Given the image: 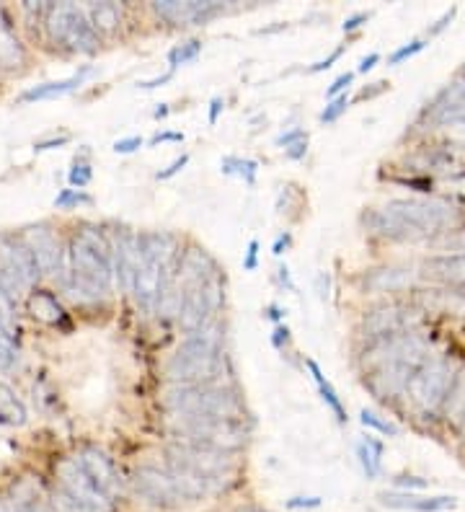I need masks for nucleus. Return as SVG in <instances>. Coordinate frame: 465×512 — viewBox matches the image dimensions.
I'll return each instance as SVG.
<instances>
[{
  "mask_svg": "<svg viewBox=\"0 0 465 512\" xmlns=\"http://www.w3.org/2000/svg\"><path fill=\"white\" fill-rule=\"evenodd\" d=\"M68 143V135H62V138H55V140H42V143L34 145V150H52V148H60V145Z\"/></svg>",
  "mask_w": 465,
  "mask_h": 512,
  "instance_id": "obj_54",
  "label": "nucleus"
},
{
  "mask_svg": "<svg viewBox=\"0 0 465 512\" xmlns=\"http://www.w3.org/2000/svg\"><path fill=\"white\" fill-rule=\"evenodd\" d=\"M0 512H13L11 505H8V502L3 500V497H0Z\"/></svg>",
  "mask_w": 465,
  "mask_h": 512,
  "instance_id": "obj_61",
  "label": "nucleus"
},
{
  "mask_svg": "<svg viewBox=\"0 0 465 512\" xmlns=\"http://www.w3.org/2000/svg\"><path fill=\"white\" fill-rule=\"evenodd\" d=\"M416 321H419V316L411 311H406V308L385 306V308H380V311H372L370 316H367L365 334L370 339L391 337V334H403V331H409Z\"/></svg>",
  "mask_w": 465,
  "mask_h": 512,
  "instance_id": "obj_16",
  "label": "nucleus"
},
{
  "mask_svg": "<svg viewBox=\"0 0 465 512\" xmlns=\"http://www.w3.org/2000/svg\"><path fill=\"white\" fill-rule=\"evenodd\" d=\"M305 153H308V140H300V143L285 148V156L290 158V161H300V158H305Z\"/></svg>",
  "mask_w": 465,
  "mask_h": 512,
  "instance_id": "obj_46",
  "label": "nucleus"
},
{
  "mask_svg": "<svg viewBox=\"0 0 465 512\" xmlns=\"http://www.w3.org/2000/svg\"><path fill=\"white\" fill-rule=\"evenodd\" d=\"M24 288H26V282L21 280L11 267L3 264V267H0V290H3L11 300H19L21 293H24Z\"/></svg>",
  "mask_w": 465,
  "mask_h": 512,
  "instance_id": "obj_33",
  "label": "nucleus"
},
{
  "mask_svg": "<svg viewBox=\"0 0 465 512\" xmlns=\"http://www.w3.org/2000/svg\"><path fill=\"white\" fill-rule=\"evenodd\" d=\"M424 269L432 277H437V280L453 282V285L465 288V251L453 256H434V259L424 264Z\"/></svg>",
  "mask_w": 465,
  "mask_h": 512,
  "instance_id": "obj_21",
  "label": "nucleus"
},
{
  "mask_svg": "<svg viewBox=\"0 0 465 512\" xmlns=\"http://www.w3.org/2000/svg\"><path fill=\"white\" fill-rule=\"evenodd\" d=\"M0 251H3L6 267H11L26 285H34L39 280L42 267H39L37 256L26 246L24 238H0Z\"/></svg>",
  "mask_w": 465,
  "mask_h": 512,
  "instance_id": "obj_17",
  "label": "nucleus"
},
{
  "mask_svg": "<svg viewBox=\"0 0 465 512\" xmlns=\"http://www.w3.org/2000/svg\"><path fill=\"white\" fill-rule=\"evenodd\" d=\"M225 104H223V99H220V96H215V99L210 101V125H215L217 122V117H220V109H223Z\"/></svg>",
  "mask_w": 465,
  "mask_h": 512,
  "instance_id": "obj_55",
  "label": "nucleus"
},
{
  "mask_svg": "<svg viewBox=\"0 0 465 512\" xmlns=\"http://www.w3.org/2000/svg\"><path fill=\"white\" fill-rule=\"evenodd\" d=\"M29 313L37 321H42V324H65V308L57 303L55 295L44 293V290H39V293H34L29 298Z\"/></svg>",
  "mask_w": 465,
  "mask_h": 512,
  "instance_id": "obj_22",
  "label": "nucleus"
},
{
  "mask_svg": "<svg viewBox=\"0 0 465 512\" xmlns=\"http://www.w3.org/2000/svg\"><path fill=\"white\" fill-rule=\"evenodd\" d=\"M166 114H168V107H166V104H161V107L155 109V119H161V117H166Z\"/></svg>",
  "mask_w": 465,
  "mask_h": 512,
  "instance_id": "obj_60",
  "label": "nucleus"
},
{
  "mask_svg": "<svg viewBox=\"0 0 465 512\" xmlns=\"http://www.w3.org/2000/svg\"><path fill=\"white\" fill-rule=\"evenodd\" d=\"M267 319H272V321L282 319V311H279L277 306H269V308H267Z\"/></svg>",
  "mask_w": 465,
  "mask_h": 512,
  "instance_id": "obj_59",
  "label": "nucleus"
},
{
  "mask_svg": "<svg viewBox=\"0 0 465 512\" xmlns=\"http://www.w3.org/2000/svg\"><path fill=\"white\" fill-rule=\"evenodd\" d=\"M24 65V47L13 34L11 24L0 16V68H21Z\"/></svg>",
  "mask_w": 465,
  "mask_h": 512,
  "instance_id": "obj_24",
  "label": "nucleus"
},
{
  "mask_svg": "<svg viewBox=\"0 0 465 512\" xmlns=\"http://www.w3.org/2000/svg\"><path fill=\"white\" fill-rule=\"evenodd\" d=\"M455 375L458 373H455V368L447 360H442V357H429L427 363L416 370L414 378L409 381L406 394L424 412H437V409L445 406Z\"/></svg>",
  "mask_w": 465,
  "mask_h": 512,
  "instance_id": "obj_9",
  "label": "nucleus"
},
{
  "mask_svg": "<svg viewBox=\"0 0 465 512\" xmlns=\"http://www.w3.org/2000/svg\"><path fill=\"white\" fill-rule=\"evenodd\" d=\"M256 267H259V241H256V238H251V244H248V251H246V259H243V269H246V272H254Z\"/></svg>",
  "mask_w": 465,
  "mask_h": 512,
  "instance_id": "obj_41",
  "label": "nucleus"
},
{
  "mask_svg": "<svg viewBox=\"0 0 465 512\" xmlns=\"http://www.w3.org/2000/svg\"><path fill=\"white\" fill-rule=\"evenodd\" d=\"M318 505H321V500H318V497H308V500H305V497H295V500L287 502V507H290V510H300V507H318Z\"/></svg>",
  "mask_w": 465,
  "mask_h": 512,
  "instance_id": "obj_50",
  "label": "nucleus"
},
{
  "mask_svg": "<svg viewBox=\"0 0 465 512\" xmlns=\"http://www.w3.org/2000/svg\"><path fill=\"white\" fill-rule=\"evenodd\" d=\"M137 246H140V269H137L132 293L137 298V306L150 313L158 306L166 282L174 277L171 272L174 269V238L166 233H143V236H137Z\"/></svg>",
  "mask_w": 465,
  "mask_h": 512,
  "instance_id": "obj_5",
  "label": "nucleus"
},
{
  "mask_svg": "<svg viewBox=\"0 0 465 512\" xmlns=\"http://www.w3.org/2000/svg\"><path fill=\"white\" fill-rule=\"evenodd\" d=\"M0 422H6V425L13 427H21L26 422L24 401L6 383H0Z\"/></svg>",
  "mask_w": 465,
  "mask_h": 512,
  "instance_id": "obj_26",
  "label": "nucleus"
},
{
  "mask_svg": "<svg viewBox=\"0 0 465 512\" xmlns=\"http://www.w3.org/2000/svg\"><path fill=\"white\" fill-rule=\"evenodd\" d=\"M455 210L445 200H393L372 213V228L396 241H422L453 223Z\"/></svg>",
  "mask_w": 465,
  "mask_h": 512,
  "instance_id": "obj_2",
  "label": "nucleus"
},
{
  "mask_svg": "<svg viewBox=\"0 0 465 512\" xmlns=\"http://www.w3.org/2000/svg\"><path fill=\"white\" fill-rule=\"evenodd\" d=\"M199 52H202V42H199V39H189V42L184 44H176L174 50L168 52V65H171V70L181 68V65L197 60Z\"/></svg>",
  "mask_w": 465,
  "mask_h": 512,
  "instance_id": "obj_32",
  "label": "nucleus"
},
{
  "mask_svg": "<svg viewBox=\"0 0 465 512\" xmlns=\"http://www.w3.org/2000/svg\"><path fill=\"white\" fill-rule=\"evenodd\" d=\"M455 13H458V11H455V8H450V11H447L445 16H442V19L432 26V29H429V37H432V34H440L442 29H445V26L455 19Z\"/></svg>",
  "mask_w": 465,
  "mask_h": 512,
  "instance_id": "obj_52",
  "label": "nucleus"
},
{
  "mask_svg": "<svg viewBox=\"0 0 465 512\" xmlns=\"http://www.w3.org/2000/svg\"><path fill=\"white\" fill-rule=\"evenodd\" d=\"M47 32L52 42L62 44L65 50L93 52L99 44V34L91 26L86 13L73 3H57L47 11Z\"/></svg>",
  "mask_w": 465,
  "mask_h": 512,
  "instance_id": "obj_8",
  "label": "nucleus"
},
{
  "mask_svg": "<svg viewBox=\"0 0 465 512\" xmlns=\"http://www.w3.org/2000/svg\"><path fill=\"white\" fill-rule=\"evenodd\" d=\"M442 409L447 412V417L458 419V422L463 419V414H465V370L463 373L455 375L453 388H450V394H447V401Z\"/></svg>",
  "mask_w": 465,
  "mask_h": 512,
  "instance_id": "obj_29",
  "label": "nucleus"
},
{
  "mask_svg": "<svg viewBox=\"0 0 465 512\" xmlns=\"http://www.w3.org/2000/svg\"><path fill=\"white\" fill-rule=\"evenodd\" d=\"M70 288L104 298L114 282V249L96 228H81L70 241Z\"/></svg>",
  "mask_w": 465,
  "mask_h": 512,
  "instance_id": "obj_3",
  "label": "nucleus"
},
{
  "mask_svg": "<svg viewBox=\"0 0 465 512\" xmlns=\"http://www.w3.org/2000/svg\"><path fill=\"white\" fill-rule=\"evenodd\" d=\"M168 471L179 481L186 502H197L210 492L225 489L236 476V463L225 450L210 445L174 443L166 450Z\"/></svg>",
  "mask_w": 465,
  "mask_h": 512,
  "instance_id": "obj_1",
  "label": "nucleus"
},
{
  "mask_svg": "<svg viewBox=\"0 0 465 512\" xmlns=\"http://www.w3.org/2000/svg\"><path fill=\"white\" fill-rule=\"evenodd\" d=\"M21 238H24L26 246L34 251L42 272H52V269L60 267V241H57L55 233H52L47 225H31V228H26Z\"/></svg>",
  "mask_w": 465,
  "mask_h": 512,
  "instance_id": "obj_18",
  "label": "nucleus"
},
{
  "mask_svg": "<svg viewBox=\"0 0 465 512\" xmlns=\"http://www.w3.org/2000/svg\"><path fill=\"white\" fill-rule=\"evenodd\" d=\"M458 187H460V189H463V194H465V179H463V182H460V184H458Z\"/></svg>",
  "mask_w": 465,
  "mask_h": 512,
  "instance_id": "obj_64",
  "label": "nucleus"
},
{
  "mask_svg": "<svg viewBox=\"0 0 465 512\" xmlns=\"http://www.w3.org/2000/svg\"><path fill=\"white\" fill-rule=\"evenodd\" d=\"M308 370H310V375H313V381L318 383V391H321V399L326 401V404H329V409L331 412L336 414V419H339L341 425H344V422H347V412H344V404H341V399H339V394H336V388L331 386L329 381H326V375H323V370L318 368V363H313V360H308Z\"/></svg>",
  "mask_w": 465,
  "mask_h": 512,
  "instance_id": "obj_27",
  "label": "nucleus"
},
{
  "mask_svg": "<svg viewBox=\"0 0 465 512\" xmlns=\"http://www.w3.org/2000/svg\"><path fill=\"white\" fill-rule=\"evenodd\" d=\"M132 487L143 500H148L153 507H161V510H176L186 502L179 481L168 469L163 471L155 469V466H137L135 474H132Z\"/></svg>",
  "mask_w": 465,
  "mask_h": 512,
  "instance_id": "obj_11",
  "label": "nucleus"
},
{
  "mask_svg": "<svg viewBox=\"0 0 465 512\" xmlns=\"http://www.w3.org/2000/svg\"><path fill=\"white\" fill-rule=\"evenodd\" d=\"M223 373V334L217 324L192 331L171 355L166 375L174 383H215Z\"/></svg>",
  "mask_w": 465,
  "mask_h": 512,
  "instance_id": "obj_4",
  "label": "nucleus"
},
{
  "mask_svg": "<svg viewBox=\"0 0 465 512\" xmlns=\"http://www.w3.org/2000/svg\"><path fill=\"white\" fill-rule=\"evenodd\" d=\"M220 169L225 174H238L248 187H254L256 184V161H248V158H236V156H225L220 161Z\"/></svg>",
  "mask_w": 465,
  "mask_h": 512,
  "instance_id": "obj_30",
  "label": "nucleus"
},
{
  "mask_svg": "<svg viewBox=\"0 0 465 512\" xmlns=\"http://www.w3.org/2000/svg\"><path fill=\"white\" fill-rule=\"evenodd\" d=\"M398 484H403V487H427V481H422V479H409V476H401V479H396Z\"/></svg>",
  "mask_w": 465,
  "mask_h": 512,
  "instance_id": "obj_56",
  "label": "nucleus"
},
{
  "mask_svg": "<svg viewBox=\"0 0 465 512\" xmlns=\"http://www.w3.org/2000/svg\"><path fill=\"white\" fill-rule=\"evenodd\" d=\"M16 363V344H13V329L6 319H0V373L11 370Z\"/></svg>",
  "mask_w": 465,
  "mask_h": 512,
  "instance_id": "obj_31",
  "label": "nucleus"
},
{
  "mask_svg": "<svg viewBox=\"0 0 465 512\" xmlns=\"http://www.w3.org/2000/svg\"><path fill=\"white\" fill-rule=\"evenodd\" d=\"M341 55H344V47H339V50H334V52H331L329 57H323V60H318V63H313V65H310V73H323V70H329L331 65H334L336 60H339Z\"/></svg>",
  "mask_w": 465,
  "mask_h": 512,
  "instance_id": "obj_45",
  "label": "nucleus"
},
{
  "mask_svg": "<svg viewBox=\"0 0 465 512\" xmlns=\"http://www.w3.org/2000/svg\"><path fill=\"white\" fill-rule=\"evenodd\" d=\"M168 427L181 443L210 445L217 450H238L246 445V427L238 419L217 417H189V414H171Z\"/></svg>",
  "mask_w": 465,
  "mask_h": 512,
  "instance_id": "obj_7",
  "label": "nucleus"
},
{
  "mask_svg": "<svg viewBox=\"0 0 465 512\" xmlns=\"http://www.w3.org/2000/svg\"><path fill=\"white\" fill-rule=\"evenodd\" d=\"M57 479H60V489L68 492L73 500L83 502L88 510L93 512H112L114 500H109L96 484L86 476L78 461H62L57 466Z\"/></svg>",
  "mask_w": 465,
  "mask_h": 512,
  "instance_id": "obj_12",
  "label": "nucleus"
},
{
  "mask_svg": "<svg viewBox=\"0 0 465 512\" xmlns=\"http://www.w3.org/2000/svg\"><path fill=\"white\" fill-rule=\"evenodd\" d=\"M424 47H427V39H414V42L398 47V50L393 52L391 57H388V63H391V65H401L403 60H409V57L419 55V52H422Z\"/></svg>",
  "mask_w": 465,
  "mask_h": 512,
  "instance_id": "obj_38",
  "label": "nucleus"
},
{
  "mask_svg": "<svg viewBox=\"0 0 465 512\" xmlns=\"http://www.w3.org/2000/svg\"><path fill=\"white\" fill-rule=\"evenodd\" d=\"M411 285V269L403 267H383L372 269L370 275H365V288L375 290V293H393V290H403Z\"/></svg>",
  "mask_w": 465,
  "mask_h": 512,
  "instance_id": "obj_20",
  "label": "nucleus"
},
{
  "mask_svg": "<svg viewBox=\"0 0 465 512\" xmlns=\"http://www.w3.org/2000/svg\"><path fill=\"white\" fill-rule=\"evenodd\" d=\"M460 432H463V438H465V414H463V419H460Z\"/></svg>",
  "mask_w": 465,
  "mask_h": 512,
  "instance_id": "obj_63",
  "label": "nucleus"
},
{
  "mask_svg": "<svg viewBox=\"0 0 465 512\" xmlns=\"http://www.w3.org/2000/svg\"><path fill=\"white\" fill-rule=\"evenodd\" d=\"M238 512H267V510H256V507H246V510H238Z\"/></svg>",
  "mask_w": 465,
  "mask_h": 512,
  "instance_id": "obj_62",
  "label": "nucleus"
},
{
  "mask_svg": "<svg viewBox=\"0 0 465 512\" xmlns=\"http://www.w3.org/2000/svg\"><path fill=\"white\" fill-rule=\"evenodd\" d=\"M163 406L171 414H189V417H217L238 419L241 422L243 404L230 388L212 386V383H174L163 391Z\"/></svg>",
  "mask_w": 465,
  "mask_h": 512,
  "instance_id": "obj_6",
  "label": "nucleus"
},
{
  "mask_svg": "<svg viewBox=\"0 0 465 512\" xmlns=\"http://www.w3.org/2000/svg\"><path fill=\"white\" fill-rule=\"evenodd\" d=\"M383 505L396 507V510H416V512H440L453 507V497H419V494H380Z\"/></svg>",
  "mask_w": 465,
  "mask_h": 512,
  "instance_id": "obj_19",
  "label": "nucleus"
},
{
  "mask_svg": "<svg viewBox=\"0 0 465 512\" xmlns=\"http://www.w3.org/2000/svg\"><path fill=\"white\" fill-rule=\"evenodd\" d=\"M88 68H83L78 75H70V78H65V81H50V83H42V86H34L29 88L21 99L24 101H42V99H57V96L62 94H70L73 88H78L83 83V78H86Z\"/></svg>",
  "mask_w": 465,
  "mask_h": 512,
  "instance_id": "obj_25",
  "label": "nucleus"
},
{
  "mask_svg": "<svg viewBox=\"0 0 465 512\" xmlns=\"http://www.w3.org/2000/svg\"><path fill=\"white\" fill-rule=\"evenodd\" d=\"M290 241H292V238H290V233H285V236H279L277 238V244H274V254H282V249H287V246H290Z\"/></svg>",
  "mask_w": 465,
  "mask_h": 512,
  "instance_id": "obj_57",
  "label": "nucleus"
},
{
  "mask_svg": "<svg viewBox=\"0 0 465 512\" xmlns=\"http://www.w3.org/2000/svg\"><path fill=\"white\" fill-rule=\"evenodd\" d=\"M114 249V275H117L119 285H122L127 293L135 290L137 269H140V246H137V236L130 231L117 233V244Z\"/></svg>",
  "mask_w": 465,
  "mask_h": 512,
  "instance_id": "obj_15",
  "label": "nucleus"
},
{
  "mask_svg": "<svg viewBox=\"0 0 465 512\" xmlns=\"http://www.w3.org/2000/svg\"><path fill=\"white\" fill-rule=\"evenodd\" d=\"M279 277H282V282H285L287 288L295 290V285H292V280H290V269H287V267H279Z\"/></svg>",
  "mask_w": 465,
  "mask_h": 512,
  "instance_id": "obj_58",
  "label": "nucleus"
},
{
  "mask_svg": "<svg viewBox=\"0 0 465 512\" xmlns=\"http://www.w3.org/2000/svg\"><path fill=\"white\" fill-rule=\"evenodd\" d=\"M347 109H349L347 94H344V96H336V99L329 101V107H326V109H323V112H321V122H323V125H334L336 119H339L341 114L347 112Z\"/></svg>",
  "mask_w": 465,
  "mask_h": 512,
  "instance_id": "obj_36",
  "label": "nucleus"
},
{
  "mask_svg": "<svg viewBox=\"0 0 465 512\" xmlns=\"http://www.w3.org/2000/svg\"><path fill=\"white\" fill-rule=\"evenodd\" d=\"M137 148H143V138L140 135H132V138H122L114 143V150L117 153H135Z\"/></svg>",
  "mask_w": 465,
  "mask_h": 512,
  "instance_id": "obj_43",
  "label": "nucleus"
},
{
  "mask_svg": "<svg viewBox=\"0 0 465 512\" xmlns=\"http://www.w3.org/2000/svg\"><path fill=\"white\" fill-rule=\"evenodd\" d=\"M272 342H274V347H279V350H282V344L290 342V329H287V326H277V329H274Z\"/></svg>",
  "mask_w": 465,
  "mask_h": 512,
  "instance_id": "obj_51",
  "label": "nucleus"
},
{
  "mask_svg": "<svg viewBox=\"0 0 465 512\" xmlns=\"http://www.w3.org/2000/svg\"><path fill=\"white\" fill-rule=\"evenodd\" d=\"M91 166H88V163H75L73 169H70V184H73V187H86L88 182H91Z\"/></svg>",
  "mask_w": 465,
  "mask_h": 512,
  "instance_id": "obj_39",
  "label": "nucleus"
},
{
  "mask_svg": "<svg viewBox=\"0 0 465 512\" xmlns=\"http://www.w3.org/2000/svg\"><path fill=\"white\" fill-rule=\"evenodd\" d=\"M300 140H308V135H305V130L295 127V130H290V132H282V135L277 138V145H285V148H290V145L300 143Z\"/></svg>",
  "mask_w": 465,
  "mask_h": 512,
  "instance_id": "obj_44",
  "label": "nucleus"
},
{
  "mask_svg": "<svg viewBox=\"0 0 465 512\" xmlns=\"http://www.w3.org/2000/svg\"><path fill=\"white\" fill-rule=\"evenodd\" d=\"M171 75H174V70H168V73H163L161 78H150V81H140L137 86L140 88H155V86H163V83L171 81Z\"/></svg>",
  "mask_w": 465,
  "mask_h": 512,
  "instance_id": "obj_53",
  "label": "nucleus"
},
{
  "mask_svg": "<svg viewBox=\"0 0 465 512\" xmlns=\"http://www.w3.org/2000/svg\"><path fill=\"white\" fill-rule=\"evenodd\" d=\"M367 19H370V13H365V11L354 13V16H349V19L344 21V32H354V29H360L362 24H367Z\"/></svg>",
  "mask_w": 465,
  "mask_h": 512,
  "instance_id": "obj_47",
  "label": "nucleus"
},
{
  "mask_svg": "<svg viewBox=\"0 0 465 512\" xmlns=\"http://www.w3.org/2000/svg\"><path fill=\"white\" fill-rule=\"evenodd\" d=\"M357 458H360L367 479H375L380 471V458H383V443H378V440L367 435V438H362L357 443Z\"/></svg>",
  "mask_w": 465,
  "mask_h": 512,
  "instance_id": "obj_28",
  "label": "nucleus"
},
{
  "mask_svg": "<svg viewBox=\"0 0 465 512\" xmlns=\"http://www.w3.org/2000/svg\"><path fill=\"white\" fill-rule=\"evenodd\" d=\"M223 282L220 275L212 277V280L202 282V285H192V288H184V300H181V313L179 324L184 326L189 334L197 329H202L205 324H210V316L223 306Z\"/></svg>",
  "mask_w": 465,
  "mask_h": 512,
  "instance_id": "obj_10",
  "label": "nucleus"
},
{
  "mask_svg": "<svg viewBox=\"0 0 465 512\" xmlns=\"http://www.w3.org/2000/svg\"><path fill=\"white\" fill-rule=\"evenodd\" d=\"M153 11L166 24L192 26L212 21L225 11V6L215 3V0H158V3H153Z\"/></svg>",
  "mask_w": 465,
  "mask_h": 512,
  "instance_id": "obj_13",
  "label": "nucleus"
},
{
  "mask_svg": "<svg viewBox=\"0 0 465 512\" xmlns=\"http://www.w3.org/2000/svg\"><path fill=\"white\" fill-rule=\"evenodd\" d=\"M360 422L365 427H370V430H378V432H383V435H391V438H396V435H398V427L396 425H391V422H385V419H380L378 414L367 412V409H362Z\"/></svg>",
  "mask_w": 465,
  "mask_h": 512,
  "instance_id": "obj_35",
  "label": "nucleus"
},
{
  "mask_svg": "<svg viewBox=\"0 0 465 512\" xmlns=\"http://www.w3.org/2000/svg\"><path fill=\"white\" fill-rule=\"evenodd\" d=\"M88 202H91V197H88V194H83L81 189H62V192L55 197V207H60V210H70V207L88 205Z\"/></svg>",
  "mask_w": 465,
  "mask_h": 512,
  "instance_id": "obj_34",
  "label": "nucleus"
},
{
  "mask_svg": "<svg viewBox=\"0 0 465 512\" xmlns=\"http://www.w3.org/2000/svg\"><path fill=\"white\" fill-rule=\"evenodd\" d=\"M184 140V132H158L153 135L150 145H158V143H181Z\"/></svg>",
  "mask_w": 465,
  "mask_h": 512,
  "instance_id": "obj_48",
  "label": "nucleus"
},
{
  "mask_svg": "<svg viewBox=\"0 0 465 512\" xmlns=\"http://www.w3.org/2000/svg\"><path fill=\"white\" fill-rule=\"evenodd\" d=\"M352 81H354V73H341L339 78H336V81L326 88V96H329V101L336 99V96H344V91L352 86Z\"/></svg>",
  "mask_w": 465,
  "mask_h": 512,
  "instance_id": "obj_40",
  "label": "nucleus"
},
{
  "mask_svg": "<svg viewBox=\"0 0 465 512\" xmlns=\"http://www.w3.org/2000/svg\"><path fill=\"white\" fill-rule=\"evenodd\" d=\"M186 163H189V156H186V153H184V156H179V158H176V161L171 163V166H168V169L158 171V174H155V176H158V179H161V182H166V179H174V176L179 174L181 169H184Z\"/></svg>",
  "mask_w": 465,
  "mask_h": 512,
  "instance_id": "obj_42",
  "label": "nucleus"
},
{
  "mask_svg": "<svg viewBox=\"0 0 465 512\" xmlns=\"http://www.w3.org/2000/svg\"><path fill=\"white\" fill-rule=\"evenodd\" d=\"M88 21L96 34H117L122 26V11L117 3H91L88 6Z\"/></svg>",
  "mask_w": 465,
  "mask_h": 512,
  "instance_id": "obj_23",
  "label": "nucleus"
},
{
  "mask_svg": "<svg viewBox=\"0 0 465 512\" xmlns=\"http://www.w3.org/2000/svg\"><path fill=\"white\" fill-rule=\"evenodd\" d=\"M52 505H55V512H93L88 510L83 502L73 500L68 492H62V489H57L55 497H52Z\"/></svg>",
  "mask_w": 465,
  "mask_h": 512,
  "instance_id": "obj_37",
  "label": "nucleus"
},
{
  "mask_svg": "<svg viewBox=\"0 0 465 512\" xmlns=\"http://www.w3.org/2000/svg\"><path fill=\"white\" fill-rule=\"evenodd\" d=\"M75 461L81 463V469L86 471L88 479H91L93 484H96L106 497H109V500L122 497V489H124L122 476H119L117 466H114V461L106 456L104 450L86 445V448H81V453H78Z\"/></svg>",
  "mask_w": 465,
  "mask_h": 512,
  "instance_id": "obj_14",
  "label": "nucleus"
},
{
  "mask_svg": "<svg viewBox=\"0 0 465 512\" xmlns=\"http://www.w3.org/2000/svg\"><path fill=\"white\" fill-rule=\"evenodd\" d=\"M378 63H380V55H378V52H372V55L362 57L360 65H357V73H370V70L375 68Z\"/></svg>",
  "mask_w": 465,
  "mask_h": 512,
  "instance_id": "obj_49",
  "label": "nucleus"
}]
</instances>
